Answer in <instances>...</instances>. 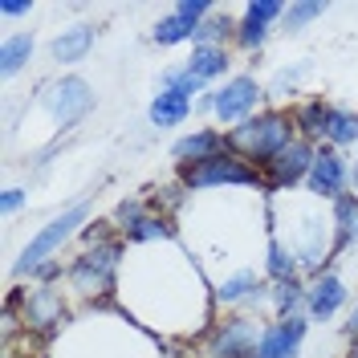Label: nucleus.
I'll return each mask as SVG.
<instances>
[{
	"label": "nucleus",
	"mask_w": 358,
	"mask_h": 358,
	"mask_svg": "<svg viewBox=\"0 0 358 358\" xmlns=\"http://www.w3.org/2000/svg\"><path fill=\"white\" fill-rule=\"evenodd\" d=\"M342 334H346V342H350V346H358V297H355V306L346 310V322H342Z\"/></svg>",
	"instance_id": "72a5a7b5"
},
{
	"label": "nucleus",
	"mask_w": 358,
	"mask_h": 358,
	"mask_svg": "<svg viewBox=\"0 0 358 358\" xmlns=\"http://www.w3.org/2000/svg\"><path fill=\"white\" fill-rule=\"evenodd\" d=\"M293 138H297L293 114L277 110V106H265V110H257L252 118H245L241 127L228 131V147L241 159H248L252 167H265L268 159H277Z\"/></svg>",
	"instance_id": "f03ea898"
},
{
	"label": "nucleus",
	"mask_w": 358,
	"mask_h": 358,
	"mask_svg": "<svg viewBox=\"0 0 358 358\" xmlns=\"http://www.w3.org/2000/svg\"><path fill=\"white\" fill-rule=\"evenodd\" d=\"M0 13L4 17H24V13H33V0H0Z\"/></svg>",
	"instance_id": "f704fd0d"
},
{
	"label": "nucleus",
	"mask_w": 358,
	"mask_h": 358,
	"mask_svg": "<svg viewBox=\"0 0 358 358\" xmlns=\"http://www.w3.org/2000/svg\"><path fill=\"white\" fill-rule=\"evenodd\" d=\"M94 41H98V29L90 21H78L49 41V57L57 66H78V62H86L90 53H94Z\"/></svg>",
	"instance_id": "2eb2a0df"
},
{
	"label": "nucleus",
	"mask_w": 358,
	"mask_h": 358,
	"mask_svg": "<svg viewBox=\"0 0 358 358\" xmlns=\"http://www.w3.org/2000/svg\"><path fill=\"white\" fill-rule=\"evenodd\" d=\"M212 301L228 313H257L261 306H268V281L265 273H257V268H236V273H228L224 281H216V289H212Z\"/></svg>",
	"instance_id": "1a4fd4ad"
},
{
	"label": "nucleus",
	"mask_w": 358,
	"mask_h": 358,
	"mask_svg": "<svg viewBox=\"0 0 358 358\" xmlns=\"http://www.w3.org/2000/svg\"><path fill=\"white\" fill-rule=\"evenodd\" d=\"M346 358H358V346H350V350H346Z\"/></svg>",
	"instance_id": "4c0bfd02"
},
{
	"label": "nucleus",
	"mask_w": 358,
	"mask_h": 358,
	"mask_svg": "<svg viewBox=\"0 0 358 358\" xmlns=\"http://www.w3.org/2000/svg\"><path fill=\"white\" fill-rule=\"evenodd\" d=\"M350 192L358 196V151H355V163H350Z\"/></svg>",
	"instance_id": "e433bc0d"
},
{
	"label": "nucleus",
	"mask_w": 358,
	"mask_h": 358,
	"mask_svg": "<svg viewBox=\"0 0 358 358\" xmlns=\"http://www.w3.org/2000/svg\"><path fill=\"white\" fill-rule=\"evenodd\" d=\"M306 297H310V281L306 277L268 285V310H273V317H297V313H306Z\"/></svg>",
	"instance_id": "412c9836"
},
{
	"label": "nucleus",
	"mask_w": 358,
	"mask_h": 358,
	"mask_svg": "<svg viewBox=\"0 0 358 358\" xmlns=\"http://www.w3.org/2000/svg\"><path fill=\"white\" fill-rule=\"evenodd\" d=\"M159 90H179V94H187V98H200L203 90H208V82H200L192 69L179 62V66H167L159 73Z\"/></svg>",
	"instance_id": "cd10ccee"
},
{
	"label": "nucleus",
	"mask_w": 358,
	"mask_h": 358,
	"mask_svg": "<svg viewBox=\"0 0 358 358\" xmlns=\"http://www.w3.org/2000/svg\"><path fill=\"white\" fill-rule=\"evenodd\" d=\"M313 155H317L313 143L293 138L281 155L268 159L265 167H261V176H265V192L281 196V192H293L297 183H306V179H310V167H313Z\"/></svg>",
	"instance_id": "9d476101"
},
{
	"label": "nucleus",
	"mask_w": 358,
	"mask_h": 358,
	"mask_svg": "<svg viewBox=\"0 0 358 358\" xmlns=\"http://www.w3.org/2000/svg\"><path fill=\"white\" fill-rule=\"evenodd\" d=\"M4 310H13L17 322H21L29 334H41V338L62 334V326L69 322V301L57 285H33L29 281V289L8 293Z\"/></svg>",
	"instance_id": "39448f33"
},
{
	"label": "nucleus",
	"mask_w": 358,
	"mask_h": 358,
	"mask_svg": "<svg viewBox=\"0 0 358 358\" xmlns=\"http://www.w3.org/2000/svg\"><path fill=\"white\" fill-rule=\"evenodd\" d=\"M330 110H334V102H326L322 94H317V98H301V102H293L289 114H293V127H297V138H306V143H313V147H322V143H326Z\"/></svg>",
	"instance_id": "dca6fc26"
},
{
	"label": "nucleus",
	"mask_w": 358,
	"mask_h": 358,
	"mask_svg": "<svg viewBox=\"0 0 358 358\" xmlns=\"http://www.w3.org/2000/svg\"><path fill=\"white\" fill-rule=\"evenodd\" d=\"M171 13H179V17H187V21H196V24H203L216 8H212V0H179Z\"/></svg>",
	"instance_id": "2f4dec72"
},
{
	"label": "nucleus",
	"mask_w": 358,
	"mask_h": 358,
	"mask_svg": "<svg viewBox=\"0 0 358 358\" xmlns=\"http://www.w3.org/2000/svg\"><path fill=\"white\" fill-rule=\"evenodd\" d=\"M306 73H310V62H297L293 69H281V73L265 86L268 98H293V94H297V82H301Z\"/></svg>",
	"instance_id": "c756f323"
},
{
	"label": "nucleus",
	"mask_w": 358,
	"mask_h": 358,
	"mask_svg": "<svg viewBox=\"0 0 358 358\" xmlns=\"http://www.w3.org/2000/svg\"><path fill=\"white\" fill-rule=\"evenodd\" d=\"M268 24H261V21H252V17H241V24H236V49H245V53H261L268 45Z\"/></svg>",
	"instance_id": "c85d7f7f"
},
{
	"label": "nucleus",
	"mask_w": 358,
	"mask_h": 358,
	"mask_svg": "<svg viewBox=\"0 0 358 358\" xmlns=\"http://www.w3.org/2000/svg\"><path fill=\"white\" fill-rule=\"evenodd\" d=\"M24 200H29V196H24L21 187H4V196H0V208H4V216H17V212L24 208Z\"/></svg>",
	"instance_id": "473e14b6"
},
{
	"label": "nucleus",
	"mask_w": 358,
	"mask_h": 358,
	"mask_svg": "<svg viewBox=\"0 0 358 358\" xmlns=\"http://www.w3.org/2000/svg\"><path fill=\"white\" fill-rule=\"evenodd\" d=\"M196 33H200V24L187 21V17H179V13H167V17H159L155 29H151V41L155 45H183V41H196Z\"/></svg>",
	"instance_id": "393cba45"
},
{
	"label": "nucleus",
	"mask_w": 358,
	"mask_h": 358,
	"mask_svg": "<svg viewBox=\"0 0 358 358\" xmlns=\"http://www.w3.org/2000/svg\"><path fill=\"white\" fill-rule=\"evenodd\" d=\"M183 66L192 69L200 82H216L232 69V53L220 49V45H192V53L183 57Z\"/></svg>",
	"instance_id": "aec40b11"
},
{
	"label": "nucleus",
	"mask_w": 358,
	"mask_h": 358,
	"mask_svg": "<svg viewBox=\"0 0 358 358\" xmlns=\"http://www.w3.org/2000/svg\"><path fill=\"white\" fill-rule=\"evenodd\" d=\"M265 102H268V90L252 73H232V78H224V86H216V114L212 118L232 131L257 110H265Z\"/></svg>",
	"instance_id": "0eeeda50"
},
{
	"label": "nucleus",
	"mask_w": 358,
	"mask_h": 358,
	"mask_svg": "<svg viewBox=\"0 0 358 358\" xmlns=\"http://www.w3.org/2000/svg\"><path fill=\"white\" fill-rule=\"evenodd\" d=\"M326 147H334V151L358 147V110H350V106H338V102H334L330 122H326Z\"/></svg>",
	"instance_id": "b1692460"
},
{
	"label": "nucleus",
	"mask_w": 358,
	"mask_h": 358,
	"mask_svg": "<svg viewBox=\"0 0 358 358\" xmlns=\"http://www.w3.org/2000/svg\"><path fill=\"white\" fill-rule=\"evenodd\" d=\"M45 110H49L57 131H73L94 110V86L86 78H78V73H66V78L45 86Z\"/></svg>",
	"instance_id": "6e6552de"
},
{
	"label": "nucleus",
	"mask_w": 358,
	"mask_h": 358,
	"mask_svg": "<svg viewBox=\"0 0 358 358\" xmlns=\"http://www.w3.org/2000/svg\"><path fill=\"white\" fill-rule=\"evenodd\" d=\"M122 241H127V245H159V241H176V224H171V216H163V212L151 208L131 232H122Z\"/></svg>",
	"instance_id": "5701e85b"
},
{
	"label": "nucleus",
	"mask_w": 358,
	"mask_h": 358,
	"mask_svg": "<svg viewBox=\"0 0 358 358\" xmlns=\"http://www.w3.org/2000/svg\"><path fill=\"white\" fill-rule=\"evenodd\" d=\"M330 13V4L326 0H297L285 8V17H281V33H301V29H310L317 17H326Z\"/></svg>",
	"instance_id": "bb28decb"
},
{
	"label": "nucleus",
	"mask_w": 358,
	"mask_h": 358,
	"mask_svg": "<svg viewBox=\"0 0 358 358\" xmlns=\"http://www.w3.org/2000/svg\"><path fill=\"white\" fill-rule=\"evenodd\" d=\"M265 281L268 285H281V281H297V277H306L301 273V261H297V252H293L285 241H277V236H268L265 245Z\"/></svg>",
	"instance_id": "6ab92c4d"
},
{
	"label": "nucleus",
	"mask_w": 358,
	"mask_h": 358,
	"mask_svg": "<svg viewBox=\"0 0 358 358\" xmlns=\"http://www.w3.org/2000/svg\"><path fill=\"white\" fill-rule=\"evenodd\" d=\"M33 49H37V37L24 29V33H8L4 41H0V73L4 78H13V73H21L29 62H33Z\"/></svg>",
	"instance_id": "4be33fe9"
},
{
	"label": "nucleus",
	"mask_w": 358,
	"mask_h": 358,
	"mask_svg": "<svg viewBox=\"0 0 358 358\" xmlns=\"http://www.w3.org/2000/svg\"><path fill=\"white\" fill-rule=\"evenodd\" d=\"M350 301V289L338 273H322L310 281V297H306V317L310 322H330L342 306Z\"/></svg>",
	"instance_id": "4468645a"
},
{
	"label": "nucleus",
	"mask_w": 358,
	"mask_h": 358,
	"mask_svg": "<svg viewBox=\"0 0 358 358\" xmlns=\"http://www.w3.org/2000/svg\"><path fill=\"white\" fill-rule=\"evenodd\" d=\"M306 192H310L313 200H326V203L350 196V163H346V155L322 143V147H317V155H313Z\"/></svg>",
	"instance_id": "9b49d317"
},
{
	"label": "nucleus",
	"mask_w": 358,
	"mask_h": 358,
	"mask_svg": "<svg viewBox=\"0 0 358 358\" xmlns=\"http://www.w3.org/2000/svg\"><path fill=\"white\" fill-rule=\"evenodd\" d=\"M265 326L268 322L261 313H228L203 330L196 350L200 358H252L265 338Z\"/></svg>",
	"instance_id": "20e7f679"
},
{
	"label": "nucleus",
	"mask_w": 358,
	"mask_h": 358,
	"mask_svg": "<svg viewBox=\"0 0 358 358\" xmlns=\"http://www.w3.org/2000/svg\"><path fill=\"white\" fill-rule=\"evenodd\" d=\"M236 17H228V13H212L208 21L200 24V33H196V41L192 45H220L228 49V41H236Z\"/></svg>",
	"instance_id": "a878e982"
},
{
	"label": "nucleus",
	"mask_w": 358,
	"mask_h": 358,
	"mask_svg": "<svg viewBox=\"0 0 358 358\" xmlns=\"http://www.w3.org/2000/svg\"><path fill=\"white\" fill-rule=\"evenodd\" d=\"M330 220H334V261H338L346 248L358 245V196L355 192L330 203Z\"/></svg>",
	"instance_id": "a211bd4d"
},
{
	"label": "nucleus",
	"mask_w": 358,
	"mask_h": 358,
	"mask_svg": "<svg viewBox=\"0 0 358 358\" xmlns=\"http://www.w3.org/2000/svg\"><path fill=\"white\" fill-rule=\"evenodd\" d=\"M176 179L187 192H212V187H252V192H265L261 167H252V163L241 159L236 151H228V155H220V159H208V163L176 167Z\"/></svg>",
	"instance_id": "423d86ee"
},
{
	"label": "nucleus",
	"mask_w": 358,
	"mask_h": 358,
	"mask_svg": "<svg viewBox=\"0 0 358 358\" xmlns=\"http://www.w3.org/2000/svg\"><path fill=\"white\" fill-rule=\"evenodd\" d=\"M192 110H196V98H187L179 90H159L151 98V106H147V118L159 131H171V127H183L192 118Z\"/></svg>",
	"instance_id": "f3484780"
},
{
	"label": "nucleus",
	"mask_w": 358,
	"mask_h": 358,
	"mask_svg": "<svg viewBox=\"0 0 358 358\" xmlns=\"http://www.w3.org/2000/svg\"><path fill=\"white\" fill-rule=\"evenodd\" d=\"M127 265V241L118 236V228L110 220H94L82 232V252L69 261V293L86 306H102L110 301V293L118 289V273Z\"/></svg>",
	"instance_id": "f257e3e1"
},
{
	"label": "nucleus",
	"mask_w": 358,
	"mask_h": 358,
	"mask_svg": "<svg viewBox=\"0 0 358 358\" xmlns=\"http://www.w3.org/2000/svg\"><path fill=\"white\" fill-rule=\"evenodd\" d=\"M310 326L313 322L306 313H297V317H273L265 326V338H261V346H257L252 358H297L301 346H306Z\"/></svg>",
	"instance_id": "f8f14e48"
},
{
	"label": "nucleus",
	"mask_w": 358,
	"mask_h": 358,
	"mask_svg": "<svg viewBox=\"0 0 358 358\" xmlns=\"http://www.w3.org/2000/svg\"><path fill=\"white\" fill-rule=\"evenodd\" d=\"M86 220H90V200H73L66 212H57V216L24 245V252L17 257V265H13V277H33L45 261H57V252H62L73 236L86 232Z\"/></svg>",
	"instance_id": "7ed1b4c3"
},
{
	"label": "nucleus",
	"mask_w": 358,
	"mask_h": 358,
	"mask_svg": "<svg viewBox=\"0 0 358 358\" xmlns=\"http://www.w3.org/2000/svg\"><path fill=\"white\" fill-rule=\"evenodd\" d=\"M196 110L200 114H216V90H203L200 98H196Z\"/></svg>",
	"instance_id": "c9c22d12"
},
{
	"label": "nucleus",
	"mask_w": 358,
	"mask_h": 358,
	"mask_svg": "<svg viewBox=\"0 0 358 358\" xmlns=\"http://www.w3.org/2000/svg\"><path fill=\"white\" fill-rule=\"evenodd\" d=\"M285 8H289V4H281V0H248L241 17H252V21H261V24H268V29H273V24H281Z\"/></svg>",
	"instance_id": "7c9ffc66"
},
{
	"label": "nucleus",
	"mask_w": 358,
	"mask_h": 358,
	"mask_svg": "<svg viewBox=\"0 0 358 358\" xmlns=\"http://www.w3.org/2000/svg\"><path fill=\"white\" fill-rule=\"evenodd\" d=\"M232 147H228V131L220 127H200V131L183 134L171 143V159H176V167H187V163H208V159H220L228 155Z\"/></svg>",
	"instance_id": "ddd939ff"
}]
</instances>
